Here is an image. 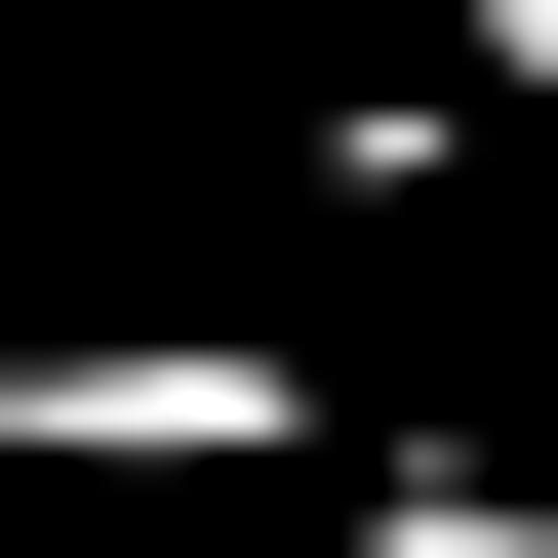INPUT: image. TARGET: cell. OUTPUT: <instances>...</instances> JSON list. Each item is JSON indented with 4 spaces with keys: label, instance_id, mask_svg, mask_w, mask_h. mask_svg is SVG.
I'll use <instances>...</instances> for the list:
<instances>
[{
    "label": "cell",
    "instance_id": "6da1fadb",
    "mask_svg": "<svg viewBox=\"0 0 558 558\" xmlns=\"http://www.w3.org/2000/svg\"><path fill=\"white\" fill-rule=\"evenodd\" d=\"M319 439V360H240V319H0V478H279Z\"/></svg>",
    "mask_w": 558,
    "mask_h": 558
},
{
    "label": "cell",
    "instance_id": "7a4b0ae2",
    "mask_svg": "<svg viewBox=\"0 0 558 558\" xmlns=\"http://www.w3.org/2000/svg\"><path fill=\"white\" fill-rule=\"evenodd\" d=\"M360 558H558V519H519V478H360Z\"/></svg>",
    "mask_w": 558,
    "mask_h": 558
}]
</instances>
